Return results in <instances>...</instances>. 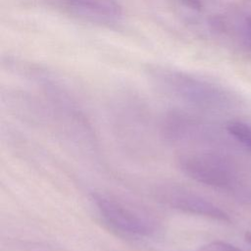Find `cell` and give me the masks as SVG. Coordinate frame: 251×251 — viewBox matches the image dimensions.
<instances>
[{
	"label": "cell",
	"mask_w": 251,
	"mask_h": 251,
	"mask_svg": "<svg viewBox=\"0 0 251 251\" xmlns=\"http://www.w3.org/2000/svg\"><path fill=\"white\" fill-rule=\"evenodd\" d=\"M243 32H244V38L247 41V43L251 46V18H247L244 23L243 26Z\"/></svg>",
	"instance_id": "30bf717a"
},
{
	"label": "cell",
	"mask_w": 251,
	"mask_h": 251,
	"mask_svg": "<svg viewBox=\"0 0 251 251\" xmlns=\"http://www.w3.org/2000/svg\"><path fill=\"white\" fill-rule=\"evenodd\" d=\"M176 163L184 175L204 185L227 191L239 186V168L224 153L212 150L182 153Z\"/></svg>",
	"instance_id": "7a4b0ae2"
},
{
	"label": "cell",
	"mask_w": 251,
	"mask_h": 251,
	"mask_svg": "<svg viewBox=\"0 0 251 251\" xmlns=\"http://www.w3.org/2000/svg\"><path fill=\"white\" fill-rule=\"evenodd\" d=\"M92 201L103 221L121 233L149 237L157 230V224L150 215L126 202L100 193L93 194Z\"/></svg>",
	"instance_id": "3957f363"
},
{
	"label": "cell",
	"mask_w": 251,
	"mask_h": 251,
	"mask_svg": "<svg viewBox=\"0 0 251 251\" xmlns=\"http://www.w3.org/2000/svg\"><path fill=\"white\" fill-rule=\"evenodd\" d=\"M244 237H245L246 242H248V244L251 245V232H250V231H246Z\"/></svg>",
	"instance_id": "8fae6325"
},
{
	"label": "cell",
	"mask_w": 251,
	"mask_h": 251,
	"mask_svg": "<svg viewBox=\"0 0 251 251\" xmlns=\"http://www.w3.org/2000/svg\"><path fill=\"white\" fill-rule=\"evenodd\" d=\"M198 251H243L239 247L220 240H215L202 245Z\"/></svg>",
	"instance_id": "ba28073f"
},
{
	"label": "cell",
	"mask_w": 251,
	"mask_h": 251,
	"mask_svg": "<svg viewBox=\"0 0 251 251\" xmlns=\"http://www.w3.org/2000/svg\"><path fill=\"white\" fill-rule=\"evenodd\" d=\"M206 126L183 112L169 113L162 123L163 135L173 143H190L204 139Z\"/></svg>",
	"instance_id": "5b68a950"
},
{
	"label": "cell",
	"mask_w": 251,
	"mask_h": 251,
	"mask_svg": "<svg viewBox=\"0 0 251 251\" xmlns=\"http://www.w3.org/2000/svg\"><path fill=\"white\" fill-rule=\"evenodd\" d=\"M226 131L231 135L235 140H237L240 144L245 146L247 149L251 151V126L239 122L233 121L229 122L226 125Z\"/></svg>",
	"instance_id": "52a82bcc"
},
{
	"label": "cell",
	"mask_w": 251,
	"mask_h": 251,
	"mask_svg": "<svg viewBox=\"0 0 251 251\" xmlns=\"http://www.w3.org/2000/svg\"><path fill=\"white\" fill-rule=\"evenodd\" d=\"M75 10L102 21L118 20L123 9L118 0H62Z\"/></svg>",
	"instance_id": "8992f818"
},
{
	"label": "cell",
	"mask_w": 251,
	"mask_h": 251,
	"mask_svg": "<svg viewBox=\"0 0 251 251\" xmlns=\"http://www.w3.org/2000/svg\"><path fill=\"white\" fill-rule=\"evenodd\" d=\"M154 194L158 201L173 209L219 222H230V217L226 211L182 185L162 184L156 187Z\"/></svg>",
	"instance_id": "277c9868"
},
{
	"label": "cell",
	"mask_w": 251,
	"mask_h": 251,
	"mask_svg": "<svg viewBox=\"0 0 251 251\" xmlns=\"http://www.w3.org/2000/svg\"><path fill=\"white\" fill-rule=\"evenodd\" d=\"M149 73L164 93L188 106L219 111L231 104L230 96L224 88L193 75L166 67H155Z\"/></svg>",
	"instance_id": "6da1fadb"
},
{
	"label": "cell",
	"mask_w": 251,
	"mask_h": 251,
	"mask_svg": "<svg viewBox=\"0 0 251 251\" xmlns=\"http://www.w3.org/2000/svg\"><path fill=\"white\" fill-rule=\"evenodd\" d=\"M180 1L184 6L195 11H200L203 7L202 0H180Z\"/></svg>",
	"instance_id": "9c48e42d"
}]
</instances>
